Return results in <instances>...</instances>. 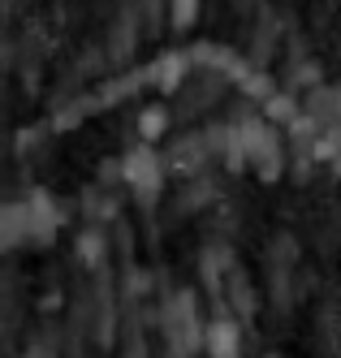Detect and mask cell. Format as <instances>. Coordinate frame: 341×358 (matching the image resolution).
Wrapping results in <instances>:
<instances>
[{
    "instance_id": "6da1fadb",
    "label": "cell",
    "mask_w": 341,
    "mask_h": 358,
    "mask_svg": "<svg viewBox=\"0 0 341 358\" xmlns=\"http://www.w3.org/2000/svg\"><path fill=\"white\" fill-rule=\"evenodd\" d=\"M61 229V212L52 208L48 194H31V199H18L9 203L5 212V242L9 246H22V242H52Z\"/></svg>"
},
{
    "instance_id": "7a4b0ae2",
    "label": "cell",
    "mask_w": 341,
    "mask_h": 358,
    "mask_svg": "<svg viewBox=\"0 0 341 358\" xmlns=\"http://www.w3.org/2000/svg\"><path fill=\"white\" fill-rule=\"evenodd\" d=\"M121 173H125V186L134 190L143 203H151L155 194H160V186H165V169L155 164V156H151L147 147L130 151V156H125V164H121Z\"/></svg>"
},
{
    "instance_id": "3957f363",
    "label": "cell",
    "mask_w": 341,
    "mask_h": 358,
    "mask_svg": "<svg viewBox=\"0 0 341 358\" xmlns=\"http://www.w3.org/2000/svg\"><path fill=\"white\" fill-rule=\"evenodd\" d=\"M203 345H207V358H242V337H238V328H233L229 320L207 324Z\"/></svg>"
},
{
    "instance_id": "277c9868",
    "label": "cell",
    "mask_w": 341,
    "mask_h": 358,
    "mask_svg": "<svg viewBox=\"0 0 341 358\" xmlns=\"http://www.w3.org/2000/svg\"><path fill=\"white\" fill-rule=\"evenodd\" d=\"M199 5H203V0H169V22H173L177 31L195 27V17H199Z\"/></svg>"
},
{
    "instance_id": "5b68a950",
    "label": "cell",
    "mask_w": 341,
    "mask_h": 358,
    "mask_svg": "<svg viewBox=\"0 0 341 358\" xmlns=\"http://www.w3.org/2000/svg\"><path fill=\"white\" fill-rule=\"evenodd\" d=\"M165 125H169V113H165V108H143V113H139V130H143L147 143L160 138V134H165Z\"/></svg>"
},
{
    "instance_id": "8992f818",
    "label": "cell",
    "mask_w": 341,
    "mask_h": 358,
    "mask_svg": "<svg viewBox=\"0 0 341 358\" xmlns=\"http://www.w3.org/2000/svg\"><path fill=\"white\" fill-rule=\"evenodd\" d=\"M181 69H186V65H181V57H160V69H155V83H160L165 91H169V87H177V83H181Z\"/></svg>"
}]
</instances>
